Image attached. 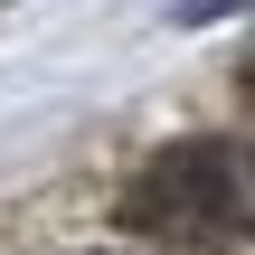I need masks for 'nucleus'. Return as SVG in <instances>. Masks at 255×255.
Instances as JSON below:
<instances>
[{"mask_svg": "<svg viewBox=\"0 0 255 255\" xmlns=\"http://www.w3.org/2000/svg\"><path fill=\"white\" fill-rule=\"evenodd\" d=\"M123 218L151 246H227L255 227V161L237 142H170L132 170Z\"/></svg>", "mask_w": 255, "mask_h": 255, "instance_id": "nucleus-1", "label": "nucleus"}]
</instances>
